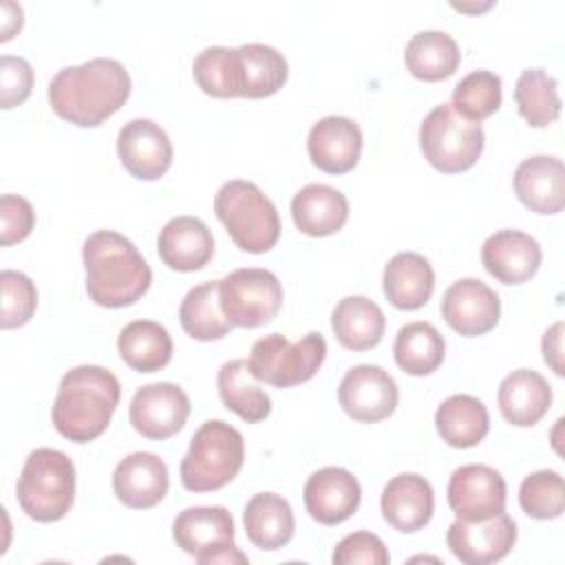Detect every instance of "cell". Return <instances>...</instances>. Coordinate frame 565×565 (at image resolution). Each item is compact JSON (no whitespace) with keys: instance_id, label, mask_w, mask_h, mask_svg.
Here are the masks:
<instances>
[{"instance_id":"obj_1","label":"cell","mask_w":565,"mask_h":565,"mask_svg":"<svg viewBox=\"0 0 565 565\" xmlns=\"http://www.w3.org/2000/svg\"><path fill=\"white\" fill-rule=\"evenodd\" d=\"M130 75L119 60L93 57L64 66L49 84V104L66 121L93 128L113 117L130 97Z\"/></svg>"},{"instance_id":"obj_2","label":"cell","mask_w":565,"mask_h":565,"mask_svg":"<svg viewBox=\"0 0 565 565\" xmlns=\"http://www.w3.org/2000/svg\"><path fill=\"white\" fill-rule=\"evenodd\" d=\"M88 298L108 309L137 302L152 282V269L135 243L119 232L97 230L82 245Z\"/></svg>"},{"instance_id":"obj_3","label":"cell","mask_w":565,"mask_h":565,"mask_svg":"<svg viewBox=\"0 0 565 565\" xmlns=\"http://www.w3.org/2000/svg\"><path fill=\"white\" fill-rule=\"evenodd\" d=\"M119 397L121 386L113 371L97 364L75 366L60 380L51 411L53 426L75 444L93 441L108 428Z\"/></svg>"},{"instance_id":"obj_4","label":"cell","mask_w":565,"mask_h":565,"mask_svg":"<svg viewBox=\"0 0 565 565\" xmlns=\"http://www.w3.org/2000/svg\"><path fill=\"white\" fill-rule=\"evenodd\" d=\"M15 494L29 519L40 523L64 519L75 499L73 459L55 448H35L22 466Z\"/></svg>"},{"instance_id":"obj_5","label":"cell","mask_w":565,"mask_h":565,"mask_svg":"<svg viewBox=\"0 0 565 565\" xmlns=\"http://www.w3.org/2000/svg\"><path fill=\"white\" fill-rule=\"evenodd\" d=\"M214 214L243 252L265 254L280 238L278 210L252 181L223 183L214 196Z\"/></svg>"},{"instance_id":"obj_6","label":"cell","mask_w":565,"mask_h":565,"mask_svg":"<svg viewBox=\"0 0 565 565\" xmlns=\"http://www.w3.org/2000/svg\"><path fill=\"white\" fill-rule=\"evenodd\" d=\"M243 435L223 419L199 426L181 459V483L190 492H212L227 486L243 468Z\"/></svg>"},{"instance_id":"obj_7","label":"cell","mask_w":565,"mask_h":565,"mask_svg":"<svg viewBox=\"0 0 565 565\" xmlns=\"http://www.w3.org/2000/svg\"><path fill=\"white\" fill-rule=\"evenodd\" d=\"M483 143L481 124L461 117L450 104L435 106L419 126L424 159L446 174L472 168L483 152Z\"/></svg>"},{"instance_id":"obj_8","label":"cell","mask_w":565,"mask_h":565,"mask_svg":"<svg viewBox=\"0 0 565 565\" xmlns=\"http://www.w3.org/2000/svg\"><path fill=\"white\" fill-rule=\"evenodd\" d=\"M324 358L327 342L318 331H309L298 342H289L282 333H269L252 344L247 362L258 382L289 388L309 382Z\"/></svg>"},{"instance_id":"obj_9","label":"cell","mask_w":565,"mask_h":565,"mask_svg":"<svg viewBox=\"0 0 565 565\" xmlns=\"http://www.w3.org/2000/svg\"><path fill=\"white\" fill-rule=\"evenodd\" d=\"M174 543L201 565L247 563L234 543V519L223 505L185 508L172 521Z\"/></svg>"},{"instance_id":"obj_10","label":"cell","mask_w":565,"mask_h":565,"mask_svg":"<svg viewBox=\"0 0 565 565\" xmlns=\"http://www.w3.org/2000/svg\"><path fill=\"white\" fill-rule=\"evenodd\" d=\"M218 296L227 320L243 329L271 322L282 307V285L274 271L263 267L230 271L218 282Z\"/></svg>"},{"instance_id":"obj_11","label":"cell","mask_w":565,"mask_h":565,"mask_svg":"<svg viewBox=\"0 0 565 565\" xmlns=\"http://www.w3.org/2000/svg\"><path fill=\"white\" fill-rule=\"evenodd\" d=\"M399 391L388 371L377 364H355L344 373L338 386L342 411L364 424H375L393 415Z\"/></svg>"},{"instance_id":"obj_12","label":"cell","mask_w":565,"mask_h":565,"mask_svg":"<svg viewBox=\"0 0 565 565\" xmlns=\"http://www.w3.org/2000/svg\"><path fill=\"white\" fill-rule=\"evenodd\" d=\"M190 415V397L172 382H154L135 391L128 408L132 428L146 439L177 435Z\"/></svg>"},{"instance_id":"obj_13","label":"cell","mask_w":565,"mask_h":565,"mask_svg":"<svg viewBox=\"0 0 565 565\" xmlns=\"http://www.w3.org/2000/svg\"><path fill=\"white\" fill-rule=\"evenodd\" d=\"M455 558L466 565H490L505 558L516 543V523L505 512L481 521L457 519L446 532Z\"/></svg>"},{"instance_id":"obj_14","label":"cell","mask_w":565,"mask_h":565,"mask_svg":"<svg viewBox=\"0 0 565 565\" xmlns=\"http://www.w3.org/2000/svg\"><path fill=\"white\" fill-rule=\"evenodd\" d=\"M508 488L499 470L486 463H466L452 470L448 481V505L463 521L490 519L505 512Z\"/></svg>"},{"instance_id":"obj_15","label":"cell","mask_w":565,"mask_h":565,"mask_svg":"<svg viewBox=\"0 0 565 565\" xmlns=\"http://www.w3.org/2000/svg\"><path fill=\"white\" fill-rule=\"evenodd\" d=\"M501 316V300L479 278L455 280L441 298V318L459 335L475 338L492 331Z\"/></svg>"},{"instance_id":"obj_16","label":"cell","mask_w":565,"mask_h":565,"mask_svg":"<svg viewBox=\"0 0 565 565\" xmlns=\"http://www.w3.org/2000/svg\"><path fill=\"white\" fill-rule=\"evenodd\" d=\"M117 154L121 166L141 181L161 179L172 166V143L168 132L152 119H130L117 132Z\"/></svg>"},{"instance_id":"obj_17","label":"cell","mask_w":565,"mask_h":565,"mask_svg":"<svg viewBox=\"0 0 565 565\" xmlns=\"http://www.w3.org/2000/svg\"><path fill=\"white\" fill-rule=\"evenodd\" d=\"M362 488L353 472L340 466L316 470L305 488L302 501L309 516L322 525H338L355 514L360 508Z\"/></svg>"},{"instance_id":"obj_18","label":"cell","mask_w":565,"mask_h":565,"mask_svg":"<svg viewBox=\"0 0 565 565\" xmlns=\"http://www.w3.org/2000/svg\"><path fill=\"white\" fill-rule=\"evenodd\" d=\"M307 152L318 170L329 174H344L360 161L362 130L349 117L327 115L311 126L307 137Z\"/></svg>"},{"instance_id":"obj_19","label":"cell","mask_w":565,"mask_h":565,"mask_svg":"<svg viewBox=\"0 0 565 565\" xmlns=\"http://www.w3.org/2000/svg\"><path fill=\"white\" fill-rule=\"evenodd\" d=\"M170 486L166 461L154 452H130L113 472L115 497L132 510H148L163 501Z\"/></svg>"},{"instance_id":"obj_20","label":"cell","mask_w":565,"mask_h":565,"mask_svg":"<svg viewBox=\"0 0 565 565\" xmlns=\"http://www.w3.org/2000/svg\"><path fill=\"white\" fill-rule=\"evenodd\" d=\"M541 245L521 230H499L481 245V263L490 276L503 285L530 280L541 265Z\"/></svg>"},{"instance_id":"obj_21","label":"cell","mask_w":565,"mask_h":565,"mask_svg":"<svg viewBox=\"0 0 565 565\" xmlns=\"http://www.w3.org/2000/svg\"><path fill=\"white\" fill-rule=\"evenodd\" d=\"M380 508L384 521L397 532H417L433 519V486L417 472H399L384 486Z\"/></svg>"},{"instance_id":"obj_22","label":"cell","mask_w":565,"mask_h":565,"mask_svg":"<svg viewBox=\"0 0 565 565\" xmlns=\"http://www.w3.org/2000/svg\"><path fill=\"white\" fill-rule=\"evenodd\" d=\"M157 252L163 265L174 271L203 269L214 256V238L210 227L196 216L170 218L157 238Z\"/></svg>"},{"instance_id":"obj_23","label":"cell","mask_w":565,"mask_h":565,"mask_svg":"<svg viewBox=\"0 0 565 565\" xmlns=\"http://www.w3.org/2000/svg\"><path fill=\"white\" fill-rule=\"evenodd\" d=\"M514 192L532 212L558 214L565 203L563 161L552 154L523 159L514 170Z\"/></svg>"},{"instance_id":"obj_24","label":"cell","mask_w":565,"mask_h":565,"mask_svg":"<svg viewBox=\"0 0 565 565\" xmlns=\"http://www.w3.org/2000/svg\"><path fill=\"white\" fill-rule=\"evenodd\" d=\"M499 411L512 426L527 428L543 419L552 404V386L532 369H516L505 375L497 393Z\"/></svg>"},{"instance_id":"obj_25","label":"cell","mask_w":565,"mask_h":565,"mask_svg":"<svg viewBox=\"0 0 565 565\" xmlns=\"http://www.w3.org/2000/svg\"><path fill=\"white\" fill-rule=\"evenodd\" d=\"M291 218L307 236H331L344 227L349 218V201L333 185L309 183L294 194Z\"/></svg>"},{"instance_id":"obj_26","label":"cell","mask_w":565,"mask_h":565,"mask_svg":"<svg viewBox=\"0 0 565 565\" xmlns=\"http://www.w3.org/2000/svg\"><path fill=\"white\" fill-rule=\"evenodd\" d=\"M382 289L386 300L404 311L424 307L435 289V271L428 258L415 252L395 254L382 276Z\"/></svg>"},{"instance_id":"obj_27","label":"cell","mask_w":565,"mask_h":565,"mask_svg":"<svg viewBox=\"0 0 565 565\" xmlns=\"http://www.w3.org/2000/svg\"><path fill=\"white\" fill-rule=\"evenodd\" d=\"M243 525L256 547L274 552L294 539L296 519L287 499L276 492H258L243 510Z\"/></svg>"},{"instance_id":"obj_28","label":"cell","mask_w":565,"mask_h":565,"mask_svg":"<svg viewBox=\"0 0 565 565\" xmlns=\"http://www.w3.org/2000/svg\"><path fill=\"white\" fill-rule=\"evenodd\" d=\"M338 342L351 351H369L382 342L386 318L377 302L366 296H344L331 313Z\"/></svg>"},{"instance_id":"obj_29","label":"cell","mask_w":565,"mask_h":565,"mask_svg":"<svg viewBox=\"0 0 565 565\" xmlns=\"http://www.w3.org/2000/svg\"><path fill=\"white\" fill-rule=\"evenodd\" d=\"M435 428L452 448H472L490 430V415L475 395H450L435 411Z\"/></svg>"},{"instance_id":"obj_30","label":"cell","mask_w":565,"mask_h":565,"mask_svg":"<svg viewBox=\"0 0 565 565\" xmlns=\"http://www.w3.org/2000/svg\"><path fill=\"white\" fill-rule=\"evenodd\" d=\"M117 351L132 371L154 373L168 366L172 338L168 329L154 320H132L119 331Z\"/></svg>"},{"instance_id":"obj_31","label":"cell","mask_w":565,"mask_h":565,"mask_svg":"<svg viewBox=\"0 0 565 565\" xmlns=\"http://www.w3.org/2000/svg\"><path fill=\"white\" fill-rule=\"evenodd\" d=\"M216 386L225 408L247 424H258L271 413V397L256 384L247 360H227L218 369Z\"/></svg>"},{"instance_id":"obj_32","label":"cell","mask_w":565,"mask_h":565,"mask_svg":"<svg viewBox=\"0 0 565 565\" xmlns=\"http://www.w3.org/2000/svg\"><path fill=\"white\" fill-rule=\"evenodd\" d=\"M404 62L413 77L422 82H439L459 68L461 53L455 38L446 31H419L408 40Z\"/></svg>"},{"instance_id":"obj_33","label":"cell","mask_w":565,"mask_h":565,"mask_svg":"<svg viewBox=\"0 0 565 565\" xmlns=\"http://www.w3.org/2000/svg\"><path fill=\"white\" fill-rule=\"evenodd\" d=\"M218 282L221 280L201 282V285L192 287L181 300L179 322H181L183 331L194 340H201V342L221 340L234 327L227 320V316L223 313Z\"/></svg>"},{"instance_id":"obj_34","label":"cell","mask_w":565,"mask_h":565,"mask_svg":"<svg viewBox=\"0 0 565 565\" xmlns=\"http://www.w3.org/2000/svg\"><path fill=\"white\" fill-rule=\"evenodd\" d=\"M393 355L404 373L417 377L430 375L444 362L446 340L430 322H408L395 335Z\"/></svg>"},{"instance_id":"obj_35","label":"cell","mask_w":565,"mask_h":565,"mask_svg":"<svg viewBox=\"0 0 565 565\" xmlns=\"http://www.w3.org/2000/svg\"><path fill=\"white\" fill-rule=\"evenodd\" d=\"M243 68V97L260 99L278 93L289 75L287 60L269 44L249 42L238 46Z\"/></svg>"},{"instance_id":"obj_36","label":"cell","mask_w":565,"mask_h":565,"mask_svg":"<svg viewBox=\"0 0 565 565\" xmlns=\"http://www.w3.org/2000/svg\"><path fill=\"white\" fill-rule=\"evenodd\" d=\"M196 86L212 97H243V68L238 49L207 46L192 62Z\"/></svg>"},{"instance_id":"obj_37","label":"cell","mask_w":565,"mask_h":565,"mask_svg":"<svg viewBox=\"0 0 565 565\" xmlns=\"http://www.w3.org/2000/svg\"><path fill=\"white\" fill-rule=\"evenodd\" d=\"M514 102L519 115L532 128H545L561 115L558 82L545 68L521 71L514 84Z\"/></svg>"},{"instance_id":"obj_38","label":"cell","mask_w":565,"mask_h":565,"mask_svg":"<svg viewBox=\"0 0 565 565\" xmlns=\"http://www.w3.org/2000/svg\"><path fill=\"white\" fill-rule=\"evenodd\" d=\"M501 77L492 71L479 68L468 73L452 90L450 106L470 121H481L501 106Z\"/></svg>"},{"instance_id":"obj_39","label":"cell","mask_w":565,"mask_h":565,"mask_svg":"<svg viewBox=\"0 0 565 565\" xmlns=\"http://www.w3.org/2000/svg\"><path fill=\"white\" fill-rule=\"evenodd\" d=\"M521 510L539 521L556 519L565 510L563 477L556 470H536L521 481L519 488Z\"/></svg>"},{"instance_id":"obj_40","label":"cell","mask_w":565,"mask_h":565,"mask_svg":"<svg viewBox=\"0 0 565 565\" xmlns=\"http://www.w3.org/2000/svg\"><path fill=\"white\" fill-rule=\"evenodd\" d=\"M0 291H2V309H0V327L15 329L26 324L38 307V289L33 280L13 269H4L0 274Z\"/></svg>"},{"instance_id":"obj_41","label":"cell","mask_w":565,"mask_h":565,"mask_svg":"<svg viewBox=\"0 0 565 565\" xmlns=\"http://www.w3.org/2000/svg\"><path fill=\"white\" fill-rule=\"evenodd\" d=\"M331 561L335 565H355V563H366V565H386L391 561L388 550L384 541L366 530L347 534L331 554Z\"/></svg>"},{"instance_id":"obj_42","label":"cell","mask_w":565,"mask_h":565,"mask_svg":"<svg viewBox=\"0 0 565 565\" xmlns=\"http://www.w3.org/2000/svg\"><path fill=\"white\" fill-rule=\"evenodd\" d=\"M33 88V68L20 55L0 57V106L4 110L20 106Z\"/></svg>"},{"instance_id":"obj_43","label":"cell","mask_w":565,"mask_h":565,"mask_svg":"<svg viewBox=\"0 0 565 565\" xmlns=\"http://www.w3.org/2000/svg\"><path fill=\"white\" fill-rule=\"evenodd\" d=\"M0 243L4 247L24 241L33 225L35 212L33 205L20 194H2L0 196Z\"/></svg>"},{"instance_id":"obj_44","label":"cell","mask_w":565,"mask_h":565,"mask_svg":"<svg viewBox=\"0 0 565 565\" xmlns=\"http://www.w3.org/2000/svg\"><path fill=\"white\" fill-rule=\"evenodd\" d=\"M563 322H554L545 333H543V340H541V351H543V360L552 366V371L556 375H563V362H561V355H563Z\"/></svg>"},{"instance_id":"obj_45","label":"cell","mask_w":565,"mask_h":565,"mask_svg":"<svg viewBox=\"0 0 565 565\" xmlns=\"http://www.w3.org/2000/svg\"><path fill=\"white\" fill-rule=\"evenodd\" d=\"M2 35L0 40L7 42L15 31L22 29V7L15 2H2Z\"/></svg>"}]
</instances>
